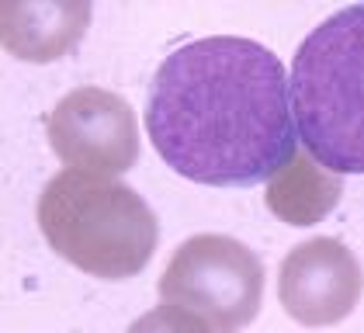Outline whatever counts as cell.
<instances>
[{
    "mask_svg": "<svg viewBox=\"0 0 364 333\" xmlns=\"http://www.w3.org/2000/svg\"><path fill=\"white\" fill-rule=\"evenodd\" d=\"M146 129L170 170L208 188L271 181L299 153L284 63L240 35L170 53L149 83Z\"/></svg>",
    "mask_w": 364,
    "mask_h": 333,
    "instance_id": "1",
    "label": "cell"
},
{
    "mask_svg": "<svg viewBox=\"0 0 364 333\" xmlns=\"http://www.w3.org/2000/svg\"><path fill=\"white\" fill-rule=\"evenodd\" d=\"M288 83L309 157L330 174H364V4L309 31Z\"/></svg>",
    "mask_w": 364,
    "mask_h": 333,
    "instance_id": "2",
    "label": "cell"
},
{
    "mask_svg": "<svg viewBox=\"0 0 364 333\" xmlns=\"http://www.w3.org/2000/svg\"><path fill=\"white\" fill-rule=\"evenodd\" d=\"M38 229L63 260L105 281L136 278L160 243V222L139 191L80 170H59L42 188Z\"/></svg>",
    "mask_w": 364,
    "mask_h": 333,
    "instance_id": "3",
    "label": "cell"
},
{
    "mask_svg": "<svg viewBox=\"0 0 364 333\" xmlns=\"http://www.w3.org/2000/svg\"><path fill=\"white\" fill-rule=\"evenodd\" d=\"M160 295L201 312L215 333H236L260 312L264 264L232 236L198 233L173 250L160 278Z\"/></svg>",
    "mask_w": 364,
    "mask_h": 333,
    "instance_id": "4",
    "label": "cell"
},
{
    "mask_svg": "<svg viewBox=\"0 0 364 333\" xmlns=\"http://www.w3.org/2000/svg\"><path fill=\"white\" fill-rule=\"evenodd\" d=\"M49 146L66 170L118 177L139 160V125L114 90L77 87L49 111Z\"/></svg>",
    "mask_w": 364,
    "mask_h": 333,
    "instance_id": "5",
    "label": "cell"
},
{
    "mask_svg": "<svg viewBox=\"0 0 364 333\" xmlns=\"http://www.w3.org/2000/svg\"><path fill=\"white\" fill-rule=\"evenodd\" d=\"M361 260L333 236L306 240L281 260L278 299L302 327H333L347 319L361 302Z\"/></svg>",
    "mask_w": 364,
    "mask_h": 333,
    "instance_id": "6",
    "label": "cell"
},
{
    "mask_svg": "<svg viewBox=\"0 0 364 333\" xmlns=\"http://www.w3.org/2000/svg\"><path fill=\"white\" fill-rule=\"evenodd\" d=\"M90 25L84 0H0V46L25 63H53L66 56Z\"/></svg>",
    "mask_w": 364,
    "mask_h": 333,
    "instance_id": "7",
    "label": "cell"
},
{
    "mask_svg": "<svg viewBox=\"0 0 364 333\" xmlns=\"http://www.w3.org/2000/svg\"><path fill=\"white\" fill-rule=\"evenodd\" d=\"M343 194V177L330 174L309 153H295L267 184V208L288 226H312L330 216Z\"/></svg>",
    "mask_w": 364,
    "mask_h": 333,
    "instance_id": "8",
    "label": "cell"
},
{
    "mask_svg": "<svg viewBox=\"0 0 364 333\" xmlns=\"http://www.w3.org/2000/svg\"><path fill=\"white\" fill-rule=\"evenodd\" d=\"M129 333H215L205 319H198L191 309H184V305H156V309H149L146 316H139Z\"/></svg>",
    "mask_w": 364,
    "mask_h": 333,
    "instance_id": "9",
    "label": "cell"
}]
</instances>
